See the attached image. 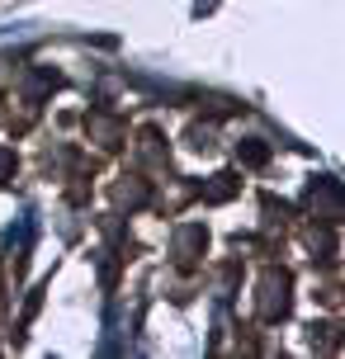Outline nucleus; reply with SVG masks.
I'll use <instances>...</instances> for the list:
<instances>
[{
    "instance_id": "obj_1",
    "label": "nucleus",
    "mask_w": 345,
    "mask_h": 359,
    "mask_svg": "<svg viewBox=\"0 0 345 359\" xmlns=\"http://www.w3.org/2000/svg\"><path fill=\"white\" fill-rule=\"evenodd\" d=\"M232 194H236V175H232V170H222V175H213V184L203 189V198H208V203H227Z\"/></svg>"
},
{
    "instance_id": "obj_2",
    "label": "nucleus",
    "mask_w": 345,
    "mask_h": 359,
    "mask_svg": "<svg viewBox=\"0 0 345 359\" xmlns=\"http://www.w3.org/2000/svg\"><path fill=\"white\" fill-rule=\"evenodd\" d=\"M236 156H241V165H265V161H270V147L251 137V142H241V147H236Z\"/></svg>"
},
{
    "instance_id": "obj_3",
    "label": "nucleus",
    "mask_w": 345,
    "mask_h": 359,
    "mask_svg": "<svg viewBox=\"0 0 345 359\" xmlns=\"http://www.w3.org/2000/svg\"><path fill=\"white\" fill-rule=\"evenodd\" d=\"M10 180H15V151L0 147V184H10Z\"/></svg>"
}]
</instances>
